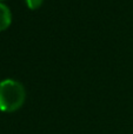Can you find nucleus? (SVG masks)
Wrapping results in <instances>:
<instances>
[{"instance_id": "obj_1", "label": "nucleus", "mask_w": 133, "mask_h": 134, "mask_svg": "<svg viewBox=\"0 0 133 134\" xmlns=\"http://www.w3.org/2000/svg\"><path fill=\"white\" fill-rule=\"evenodd\" d=\"M26 100V90L15 79H4L0 81V112L13 113L23 107Z\"/></svg>"}, {"instance_id": "obj_2", "label": "nucleus", "mask_w": 133, "mask_h": 134, "mask_svg": "<svg viewBox=\"0 0 133 134\" xmlns=\"http://www.w3.org/2000/svg\"><path fill=\"white\" fill-rule=\"evenodd\" d=\"M12 24V12L7 5L0 1V32L7 30Z\"/></svg>"}, {"instance_id": "obj_3", "label": "nucleus", "mask_w": 133, "mask_h": 134, "mask_svg": "<svg viewBox=\"0 0 133 134\" xmlns=\"http://www.w3.org/2000/svg\"><path fill=\"white\" fill-rule=\"evenodd\" d=\"M25 4L28 9L35 11V9L41 7V5L44 4V0H25Z\"/></svg>"}, {"instance_id": "obj_4", "label": "nucleus", "mask_w": 133, "mask_h": 134, "mask_svg": "<svg viewBox=\"0 0 133 134\" xmlns=\"http://www.w3.org/2000/svg\"><path fill=\"white\" fill-rule=\"evenodd\" d=\"M0 1H1V2H2V1H4V0H0Z\"/></svg>"}]
</instances>
